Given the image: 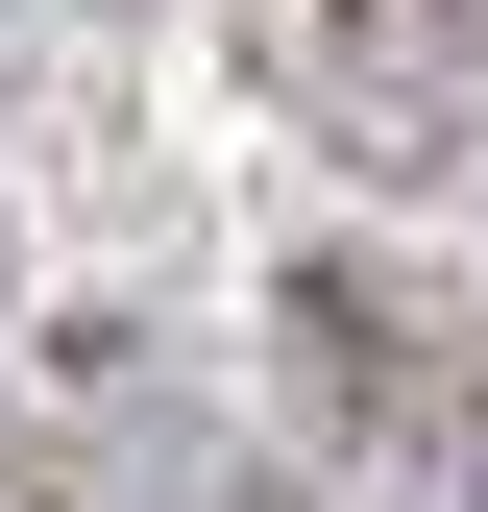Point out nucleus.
Returning <instances> with one entry per match:
<instances>
[{
  "mask_svg": "<svg viewBox=\"0 0 488 512\" xmlns=\"http://www.w3.org/2000/svg\"><path fill=\"white\" fill-rule=\"evenodd\" d=\"M269 391L342 488L391 512H488V293L415 244H293L269 269Z\"/></svg>",
  "mask_w": 488,
  "mask_h": 512,
  "instance_id": "1",
  "label": "nucleus"
},
{
  "mask_svg": "<svg viewBox=\"0 0 488 512\" xmlns=\"http://www.w3.org/2000/svg\"><path fill=\"white\" fill-rule=\"evenodd\" d=\"M269 98L342 196H464L488 171V0H269Z\"/></svg>",
  "mask_w": 488,
  "mask_h": 512,
  "instance_id": "2",
  "label": "nucleus"
}]
</instances>
